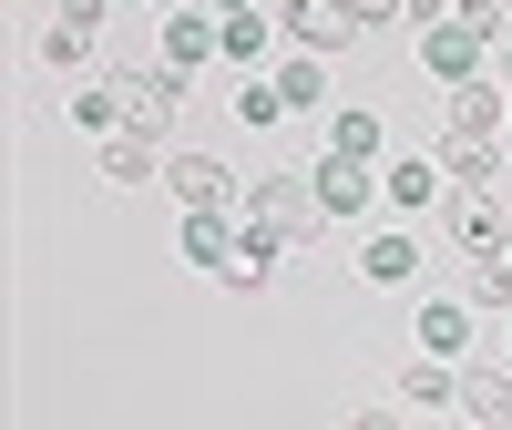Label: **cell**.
Instances as JSON below:
<instances>
[{"instance_id": "cell-1", "label": "cell", "mask_w": 512, "mask_h": 430, "mask_svg": "<svg viewBox=\"0 0 512 430\" xmlns=\"http://www.w3.org/2000/svg\"><path fill=\"white\" fill-rule=\"evenodd\" d=\"M482 62H492V31H472V21H431V31H420V72H431L441 93H451V82H472Z\"/></svg>"}, {"instance_id": "cell-2", "label": "cell", "mask_w": 512, "mask_h": 430, "mask_svg": "<svg viewBox=\"0 0 512 430\" xmlns=\"http://www.w3.org/2000/svg\"><path fill=\"white\" fill-rule=\"evenodd\" d=\"M246 215L277 226V236H308L328 205H318V175H267V185H246Z\"/></svg>"}, {"instance_id": "cell-3", "label": "cell", "mask_w": 512, "mask_h": 430, "mask_svg": "<svg viewBox=\"0 0 512 430\" xmlns=\"http://www.w3.org/2000/svg\"><path fill=\"white\" fill-rule=\"evenodd\" d=\"M175 113H185V72H164V62H154V72H123V123H134V134L164 144V134H175Z\"/></svg>"}, {"instance_id": "cell-4", "label": "cell", "mask_w": 512, "mask_h": 430, "mask_svg": "<svg viewBox=\"0 0 512 430\" xmlns=\"http://www.w3.org/2000/svg\"><path fill=\"white\" fill-rule=\"evenodd\" d=\"M379 195H390V185L369 175V154H328V164H318V205H328V215H369Z\"/></svg>"}, {"instance_id": "cell-5", "label": "cell", "mask_w": 512, "mask_h": 430, "mask_svg": "<svg viewBox=\"0 0 512 430\" xmlns=\"http://www.w3.org/2000/svg\"><path fill=\"white\" fill-rule=\"evenodd\" d=\"M277 21L308 41V52H349V41H359V11H349V0H287Z\"/></svg>"}, {"instance_id": "cell-6", "label": "cell", "mask_w": 512, "mask_h": 430, "mask_svg": "<svg viewBox=\"0 0 512 430\" xmlns=\"http://www.w3.org/2000/svg\"><path fill=\"white\" fill-rule=\"evenodd\" d=\"M164 185H175L185 205H205V215H226V205L246 195V185L226 175V164H216V154H175V164H164Z\"/></svg>"}, {"instance_id": "cell-7", "label": "cell", "mask_w": 512, "mask_h": 430, "mask_svg": "<svg viewBox=\"0 0 512 430\" xmlns=\"http://www.w3.org/2000/svg\"><path fill=\"white\" fill-rule=\"evenodd\" d=\"M216 41H226V21H205V11H175V21H164V52H154V62L195 82V72H205V52H216Z\"/></svg>"}, {"instance_id": "cell-8", "label": "cell", "mask_w": 512, "mask_h": 430, "mask_svg": "<svg viewBox=\"0 0 512 430\" xmlns=\"http://www.w3.org/2000/svg\"><path fill=\"white\" fill-rule=\"evenodd\" d=\"M451 246L472 256V267H492V256L512 246V226H502V215H492L482 195H451Z\"/></svg>"}, {"instance_id": "cell-9", "label": "cell", "mask_w": 512, "mask_h": 430, "mask_svg": "<svg viewBox=\"0 0 512 430\" xmlns=\"http://www.w3.org/2000/svg\"><path fill=\"white\" fill-rule=\"evenodd\" d=\"M154 175H164V144L154 134H134V123L103 134V185H154Z\"/></svg>"}, {"instance_id": "cell-10", "label": "cell", "mask_w": 512, "mask_h": 430, "mask_svg": "<svg viewBox=\"0 0 512 430\" xmlns=\"http://www.w3.org/2000/svg\"><path fill=\"white\" fill-rule=\"evenodd\" d=\"M472 349V308H461V297H431V308H420V359H461Z\"/></svg>"}, {"instance_id": "cell-11", "label": "cell", "mask_w": 512, "mask_h": 430, "mask_svg": "<svg viewBox=\"0 0 512 430\" xmlns=\"http://www.w3.org/2000/svg\"><path fill=\"white\" fill-rule=\"evenodd\" d=\"M175 246H185V267H216V277L236 267V236H226V215H205V205H185V236H175Z\"/></svg>"}, {"instance_id": "cell-12", "label": "cell", "mask_w": 512, "mask_h": 430, "mask_svg": "<svg viewBox=\"0 0 512 430\" xmlns=\"http://www.w3.org/2000/svg\"><path fill=\"white\" fill-rule=\"evenodd\" d=\"M492 164H502V134H472V123H451V134H441V175H461V185H482Z\"/></svg>"}, {"instance_id": "cell-13", "label": "cell", "mask_w": 512, "mask_h": 430, "mask_svg": "<svg viewBox=\"0 0 512 430\" xmlns=\"http://www.w3.org/2000/svg\"><path fill=\"white\" fill-rule=\"evenodd\" d=\"M359 277H379V287L420 277V236H359Z\"/></svg>"}, {"instance_id": "cell-14", "label": "cell", "mask_w": 512, "mask_h": 430, "mask_svg": "<svg viewBox=\"0 0 512 430\" xmlns=\"http://www.w3.org/2000/svg\"><path fill=\"white\" fill-rule=\"evenodd\" d=\"M72 123H82V134H123V72H113V82H82V93H72Z\"/></svg>"}, {"instance_id": "cell-15", "label": "cell", "mask_w": 512, "mask_h": 430, "mask_svg": "<svg viewBox=\"0 0 512 430\" xmlns=\"http://www.w3.org/2000/svg\"><path fill=\"white\" fill-rule=\"evenodd\" d=\"M41 62H52V72H82V62H93V21H52V31H41Z\"/></svg>"}, {"instance_id": "cell-16", "label": "cell", "mask_w": 512, "mask_h": 430, "mask_svg": "<svg viewBox=\"0 0 512 430\" xmlns=\"http://www.w3.org/2000/svg\"><path fill=\"white\" fill-rule=\"evenodd\" d=\"M431 195H441V154H431V164H420V154H410V164H390V205H410V215H420Z\"/></svg>"}, {"instance_id": "cell-17", "label": "cell", "mask_w": 512, "mask_h": 430, "mask_svg": "<svg viewBox=\"0 0 512 430\" xmlns=\"http://www.w3.org/2000/svg\"><path fill=\"white\" fill-rule=\"evenodd\" d=\"M318 62H328V52H297V62H277V93H287V113L328 93V72H318Z\"/></svg>"}, {"instance_id": "cell-18", "label": "cell", "mask_w": 512, "mask_h": 430, "mask_svg": "<svg viewBox=\"0 0 512 430\" xmlns=\"http://www.w3.org/2000/svg\"><path fill=\"white\" fill-rule=\"evenodd\" d=\"M267 41H277V31L256 21V11H226V41H216V52H226V62H267Z\"/></svg>"}, {"instance_id": "cell-19", "label": "cell", "mask_w": 512, "mask_h": 430, "mask_svg": "<svg viewBox=\"0 0 512 430\" xmlns=\"http://www.w3.org/2000/svg\"><path fill=\"white\" fill-rule=\"evenodd\" d=\"M328 154H379V113H369V103H349V113L328 123Z\"/></svg>"}, {"instance_id": "cell-20", "label": "cell", "mask_w": 512, "mask_h": 430, "mask_svg": "<svg viewBox=\"0 0 512 430\" xmlns=\"http://www.w3.org/2000/svg\"><path fill=\"white\" fill-rule=\"evenodd\" d=\"M236 113L256 123V134H277V123H287V93H277V82H246V93H236Z\"/></svg>"}, {"instance_id": "cell-21", "label": "cell", "mask_w": 512, "mask_h": 430, "mask_svg": "<svg viewBox=\"0 0 512 430\" xmlns=\"http://www.w3.org/2000/svg\"><path fill=\"white\" fill-rule=\"evenodd\" d=\"M461 410L472 420H512V379H461Z\"/></svg>"}, {"instance_id": "cell-22", "label": "cell", "mask_w": 512, "mask_h": 430, "mask_svg": "<svg viewBox=\"0 0 512 430\" xmlns=\"http://www.w3.org/2000/svg\"><path fill=\"white\" fill-rule=\"evenodd\" d=\"M400 11H410V21H420V31H431V21H441V11H451V0H400Z\"/></svg>"}, {"instance_id": "cell-23", "label": "cell", "mask_w": 512, "mask_h": 430, "mask_svg": "<svg viewBox=\"0 0 512 430\" xmlns=\"http://www.w3.org/2000/svg\"><path fill=\"white\" fill-rule=\"evenodd\" d=\"M349 11H359V21H390V11H400V0H349Z\"/></svg>"}, {"instance_id": "cell-24", "label": "cell", "mask_w": 512, "mask_h": 430, "mask_svg": "<svg viewBox=\"0 0 512 430\" xmlns=\"http://www.w3.org/2000/svg\"><path fill=\"white\" fill-rule=\"evenodd\" d=\"M492 72H502V93H512V41H492Z\"/></svg>"}, {"instance_id": "cell-25", "label": "cell", "mask_w": 512, "mask_h": 430, "mask_svg": "<svg viewBox=\"0 0 512 430\" xmlns=\"http://www.w3.org/2000/svg\"><path fill=\"white\" fill-rule=\"evenodd\" d=\"M226 11H256V0H216V21H226Z\"/></svg>"}, {"instance_id": "cell-26", "label": "cell", "mask_w": 512, "mask_h": 430, "mask_svg": "<svg viewBox=\"0 0 512 430\" xmlns=\"http://www.w3.org/2000/svg\"><path fill=\"white\" fill-rule=\"evenodd\" d=\"M502 134H512V103H502Z\"/></svg>"}]
</instances>
